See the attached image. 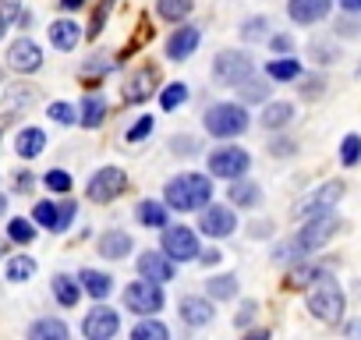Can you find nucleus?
<instances>
[{"mask_svg":"<svg viewBox=\"0 0 361 340\" xmlns=\"http://www.w3.org/2000/svg\"><path fill=\"white\" fill-rule=\"evenodd\" d=\"M159 15L166 18V22H180L188 11H192V0H159Z\"/></svg>","mask_w":361,"mask_h":340,"instance_id":"obj_30","label":"nucleus"},{"mask_svg":"<svg viewBox=\"0 0 361 340\" xmlns=\"http://www.w3.org/2000/svg\"><path fill=\"white\" fill-rule=\"evenodd\" d=\"M290 117H294V107H290V103H269L266 114H262V124H266V128H280V124H287Z\"/></svg>","mask_w":361,"mask_h":340,"instance_id":"obj_26","label":"nucleus"},{"mask_svg":"<svg viewBox=\"0 0 361 340\" xmlns=\"http://www.w3.org/2000/svg\"><path fill=\"white\" fill-rule=\"evenodd\" d=\"M8 64H11L15 71H39L43 54H39V47H36L32 40H18V43L8 50Z\"/></svg>","mask_w":361,"mask_h":340,"instance_id":"obj_13","label":"nucleus"},{"mask_svg":"<svg viewBox=\"0 0 361 340\" xmlns=\"http://www.w3.org/2000/svg\"><path fill=\"white\" fill-rule=\"evenodd\" d=\"M61 4H64L68 11H75V8H82V4H85V0H61Z\"/></svg>","mask_w":361,"mask_h":340,"instance_id":"obj_49","label":"nucleus"},{"mask_svg":"<svg viewBox=\"0 0 361 340\" xmlns=\"http://www.w3.org/2000/svg\"><path fill=\"white\" fill-rule=\"evenodd\" d=\"M209 294L227 301V298L238 294V280H234V277H213V280H209Z\"/></svg>","mask_w":361,"mask_h":340,"instance_id":"obj_35","label":"nucleus"},{"mask_svg":"<svg viewBox=\"0 0 361 340\" xmlns=\"http://www.w3.org/2000/svg\"><path fill=\"white\" fill-rule=\"evenodd\" d=\"M209 199H213V185L202 174H185V178H173L166 185V202L180 213L202 210V206H209Z\"/></svg>","mask_w":361,"mask_h":340,"instance_id":"obj_1","label":"nucleus"},{"mask_svg":"<svg viewBox=\"0 0 361 340\" xmlns=\"http://www.w3.org/2000/svg\"><path fill=\"white\" fill-rule=\"evenodd\" d=\"M252 71H255L252 57H245V54H238V50L220 54V57H216V64H213V75H216L220 82H227V85H238V82H241V78H248Z\"/></svg>","mask_w":361,"mask_h":340,"instance_id":"obj_8","label":"nucleus"},{"mask_svg":"<svg viewBox=\"0 0 361 340\" xmlns=\"http://www.w3.org/2000/svg\"><path fill=\"white\" fill-rule=\"evenodd\" d=\"M4 206H8V199H4V195H0V213H4Z\"/></svg>","mask_w":361,"mask_h":340,"instance_id":"obj_50","label":"nucleus"},{"mask_svg":"<svg viewBox=\"0 0 361 340\" xmlns=\"http://www.w3.org/2000/svg\"><path fill=\"white\" fill-rule=\"evenodd\" d=\"M252 166V159H248V152L245 149H234V145H227V149H216L213 156H209V170L216 178H224V181H238V178H245V170Z\"/></svg>","mask_w":361,"mask_h":340,"instance_id":"obj_5","label":"nucleus"},{"mask_svg":"<svg viewBox=\"0 0 361 340\" xmlns=\"http://www.w3.org/2000/svg\"><path fill=\"white\" fill-rule=\"evenodd\" d=\"M78 36H82V29H78L75 22H54V25H50V43H54L57 50H75Z\"/></svg>","mask_w":361,"mask_h":340,"instance_id":"obj_19","label":"nucleus"},{"mask_svg":"<svg viewBox=\"0 0 361 340\" xmlns=\"http://www.w3.org/2000/svg\"><path fill=\"white\" fill-rule=\"evenodd\" d=\"M163 252L173 259V262H188V259H199V238L192 227H166L163 231Z\"/></svg>","mask_w":361,"mask_h":340,"instance_id":"obj_4","label":"nucleus"},{"mask_svg":"<svg viewBox=\"0 0 361 340\" xmlns=\"http://www.w3.org/2000/svg\"><path fill=\"white\" fill-rule=\"evenodd\" d=\"M329 4H333V0H290L287 11H290V18H294V22L312 25V22H319V18H326V15H329Z\"/></svg>","mask_w":361,"mask_h":340,"instance_id":"obj_16","label":"nucleus"},{"mask_svg":"<svg viewBox=\"0 0 361 340\" xmlns=\"http://www.w3.org/2000/svg\"><path fill=\"white\" fill-rule=\"evenodd\" d=\"M8 234H11V238H15L18 245H29V241L36 238V227H29V220H11Z\"/></svg>","mask_w":361,"mask_h":340,"instance_id":"obj_38","label":"nucleus"},{"mask_svg":"<svg viewBox=\"0 0 361 340\" xmlns=\"http://www.w3.org/2000/svg\"><path fill=\"white\" fill-rule=\"evenodd\" d=\"M124 185H128V178H124V170H121V166H103L99 174L89 181V199H96V202H110L114 195L124 192Z\"/></svg>","mask_w":361,"mask_h":340,"instance_id":"obj_9","label":"nucleus"},{"mask_svg":"<svg viewBox=\"0 0 361 340\" xmlns=\"http://www.w3.org/2000/svg\"><path fill=\"white\" fill-rule=\"evenodd\" d=\"M180 315H185L188 326H206L213 322V305L206 298H185L180 301Z\"/></svg>","mask_w":361,"mask_h":340,"instance_id":"obj_18","label":"nucleus"},{"mask_svg":"<svg viewBox=\"0 0 361 340\" xmlns=\"http://www.w3.org/2000/svg\"><path fill=\"white\" fill-rule=\"evenodd\" d=\"M202 234H209V238H227L234 227H238V220H234V213L227 210V206H209L206 213H202Z\"/></svg>","mask_w":361,"mask_h":340,"instance_id":"obj_12","label":"nucleus"},{"mask_svg":"<svg viewBox=\"0 0 361 340\" xmlns=\"http://www.w3.org/2000/svg\"><path fill=\"white\" fill-rule=\"evenodd\" d=\"M36 220L54 231V224H57V206H54V202H39V206H36Z\"/></svg>","mask_w":361,"mask_h":340,"instance_id":"obj_41","label":"nucleus"},{"mask_svg":"<svg viewBox=\"0 0 361 340\" xmlns=\"http://www.w3.org/2000/svg\"><path fill=\"white\" fill-rule=\"evenodd\" d=\"M131 252V238L124 234V231H110L103 241H99V255L103 259H121V255H128Z\"/></svg>","mask_w":361,"mask_h":340,"instance_id":"obj_21","label":"nucleus"},{"mask_svg":"<svg viewBox=\"0 0 361 340\" xmlns=\"http://www.w3.org/2000/svg\"><path fill=\"white\" fill-rule=\"evenodd\" d=\"M117 326H121V319L114 315V308H92L89 315H85V322H82V333L89 336V340H110L114 333H117Z\"/></svg>","mask_w":361,"mask_h":340,"instance_id":"obj_11","label":"nucleus"},{"mask_svg":"<svg viewBox=\"0 0 361 340\" xmlns=\"http://www.w3.org/2000/svg\"><path fill=\"white\" fill-rule=\"evenodd\" d=\"M149 131H152V117H142V121L128 131V142H138V138H145Z\"/></svg>","mask_w":361,"mask_h":340,"instance_id":"obj_43","label":"nucleus"},{"mask_svg":"<svg viewBox=\"0 0 361 340\" xmlns=\"http://www.w3.org/2000/svg\"><path fill=\"white\" fill-rule=\"evenodd\" d=\"M336 227H340V220H336V217H329V213L308 217V224H305V227H301V234H298V245H301L305 252L322 248V245L336 234Z\"/></svg>","mask_w":361,"mask_h":340,"instance_id":"obj_7","label":"nucleus"},{"mask_svg":"<svg viewBox=\"0 0 361 340\" xmlns=\"http://www.w3.org/2000/svg\"><path fill=\"white\" fill-rule=\"evenodd\" d=\"M262 29H266V18L248 22V25H245V40H259V36H262Z\"/></svg>","mask_w":361,"mask_h":340,"instance_id":"obj_44","label":"nucleus"},{"mask_svg":"<svg viewBox=\"0 0 361 340\" xmlns=\"http://www.w3.org/2000/svg\"><path fill=\"white\" fill-rule=\"evenodd\" d=\"M103 117H106V103H103L99 96H89V99L82 103V117H78V121H82L85 128H99Z\"/></svg>","mask_w":361,"mask_h":340,"instance_id":"obj_25","label":"nucleus"},{"mask_svg":"<svg viewBox=\"0 0 361 340\" xmlns=\"http://www.w3.org/2000/svg\"><path fill=\"white\" fill-rule=\"evenodd\" d=\"M188 99V89L180 85V82H173V85H166L163 89V96H159V103H163V110H173V107H180Z\"/></svg>","mask_w":361,"mask_h":340,"instance_id":"obj_34","label":"nucleus"},{"mask_svg":"<svg viewBox=\"0 0 361 340\" xmlns=\"http://www.w3.org/2000/svg\"><path fill=\"white\" fill-rule=\"evenodd\" d=\"M32 273H36V262H32L29 255H15V259L8 262V280H15V284H18V280H29Z\"/></svg>","mask_w":361,"mask_h":340,"instance_id":"obj_32","label":"nucleus"},{"mask_svg":"<svg viewBox=\"0 0 361 340\" xmlns=\"http://www.w3.org/2000/svg\"><path fill=\"white\" fill-rule=\"evenodd\" d=\"M343 11H361V0H340Z\"/></svg>","mask_w":361,"mask_h":340,"instance_id":"obj_48","label":"nucleus"},{"mask_svg":"<svg viewBox=\"0 0 361 340\" xmlns=\"http://www.w3.org/2000/svg\"><path fill=\"white\" fill-rule=\"evenodd\" d=\"M266 71H269V78H276V82H290V78H298V75H301L298 61H290V57H283V61H273Z\"/></svg>","mask_w":361,"mask_h":340,"instance_id":"obj_31","label":"nucleus"},{"mask_svg":"<svg viewBox=\"0 0 361 340\" xmlns=\"http://www.w3.org/2000/svg\"><path fill=\"white\" fill-rule=\"evenodd\" d=\"M131 336H135V340H166V326H163V322H152V319H142Z\"/></svg>","mask_w":361,"mask_h":340,"instance_id":"obj_33","label":"nucleus"},{"mask_svg":"<svg viewBox=\"0 0 361 340\" xmlns=\"http://www.w3.org/2000/svg\"><path fill=\"white\" fill-rule=\"evenodd\" d=\"M124 305L138 315H152L163 308V291L156 287V280H138V284H128L124 291Z\"/></svg>","mask_w":361,"mask_h":340,"instance_id":"obj_6","label":"nucleus"},{"mask_svg":"<svg viewBox=\"0 0 361 340\" xmlns=\"http://www.w3.org/2000/svg\"><path fill=\"white\" fill-rule=\"evenodd\" d=\"M54 294H57V301L61 305H75L78 301V284L71 280V277H54Z\"/></svg>","mask_w":361,"mask_h":340,"instance_id":"obj_29","label":"nucleus"},{"mask_svg":"<svg viewBox=\"0 0 361 340\" xmlns=\"http://www.w3.org/2000/svg\"><path fill=\"white\" fill-rule=\"evenodd\" d=\"M199 40H202V32H199L195 25L177 29V32L170 36V43H166V57H170V61H185V57L199 47Z\"/></svg>","mask_w":361,"mask_h":340,"instance_id":"obj_15","label":"nucleus"},{"mask_svg":"<svg viewBox=\"0 0 361 340\" xmlns=\"http://www.w3.org/2000/svg\"><path fill=\"white\" fill-rule=\"evenodd\" d=\"M340 159H343V166H354V163L361 159V138H357V135H347V138H343Z\"/></svg>","mask_w":361,"mask_h":340,"instance_id":"obj_37","label":"nucleus"},{"mask_svg":"<svg viewBox=\"0 0 361 340\" xmlns=\"http://www.w3.org/2000/svg\"><path fill=\"white\" fill-rule=\"evenodd\" d=\"M18 11H22V0H0V36L11 29V22L18 18Z\"/></svg>","mask_w":361,"mask_h":340,"instance_id":"obj_36","label":"nucleus"},{"mask_svg":"<svg viewBox=\"0 0 361 340\" xmlns=\"http://www.w3.org/2000/svg\"><path fill=\"white\" fill-rule=\"evenodd\" d=\"M259 195H262V192H259V185L241 181V178H238V181H234V188H231V199H234L238 206H255V202H259Z\"/></svg>","mask_w":361,"mask_h":340,"instance_id":"obj_27","label":"nucleus"},{"mask_svg":"<svg viewBox=\"0 0 361 340\" xmlns=\"http://www.w3.org/2000/svg\"><path fill=\"white\" fill-rule=\"evenodd\" d=\"M78 284H82V287H85L92 298H106V294L114 291V280H110L106 273H99V269H82Z\"/></svg>","mask_w":361,"mask_h":340,"instance_id":"obj_22","label":"nucleus"},{"mask_svg":"<svg viewBox=\"0 0 361 340\" xmlns=\"http://www.w3.org/2000/svg\"><path fill=\"white\" fill-rule=\"evenodd\" d=\"M47 188L68 192V188H71V174H68V170H50V174H47Z\"/></svg>","mask_w":361,"mask_h":340,"instance_id":"obj_39","label":"nucleus"},{"mask_svg":"<svg viewBox=\"0 0 361 340\" xmlns=\"http://www.w3.org/2000/svg\"><path fill=\"white\" fill-rule=\"evenodd\" d=\"M173 269H177V266H173V259H170L166 252H163V255H159V252H145V255L138 259V273H142L145 280H156V284L170 280Z\"/></svg>","mask_w":361,"mask_h":340,"instance_id":"obj_14","label":"nucleus"},{"mask_svg":"<svg viewBox=\"0 0 361 340\" xmlns=\"http://www.w3.org/2000/svg\"><path fill=\"white\" fill-rule=\"evenodd\" d=\"M71 217H75V206H71V202H64V206L57 210V224H54V231H57V234H61V231H68Z\"/></svg>","mask_w":361,"mask_h":340,"instance_id":"obj_42","label":"nucleus"},{"mask_svg":"<svg viewBox=\"0 0 361 340\" xmlns=\"http://www.w3.org/2000/svg\"><path fill=\"white\" fill-rule=\"evenodd\" d=\"M238 89H241V96H245L248 103H262V99L269 96V85H266L255 71H252L248 78H241V82H238Z\"/></svg>","mask_w":361,"mask_h":340,"instance_id":"obj_24","label":"nucleus"},{"mask_svg":"<svg viewBox=\"0 0 361 340\" xmlns=\"http://www.w3.org/2000/svg\"><path fill=\"white\" fill-rule=\"evenodd\" d=\"M273 50L276 54H290V36H273Z\"/></svg>","mask_w":361,"mask_h":340,"instance_id":"obj_46","label":"nucleus"},{"mask_svg":"<svg viewBox=\"0 0 361 340\" xmlns=\"http://www.w3.org/2000/svg\"><path fill=\"white\" fill-rule=\"evenodd\" d=\"M29 333H32V340H64L68 336V326L61 319H39Z\"/></svg>","mask_w":361,"mask_h":340,"instance_id":"obj_23","label":"nucleus"},{"mask_svg":"<svg viewBox=\"0 0 361 340\" xmlns=\"http://www.w3.org/2000/svg\"><path fill=\"white\" fill-rule=\"evenodd\" d=\"M18 156H25V159H36L43 149H47V135L39 131V128H25L22 135H18Z\"/></svg>","mask_w":361,"mask_h":340,"instance_id":"obj_20","label":"nucleus"},{"mask_svg":"<svg viewBox=\"0 0 361 340\" xmlns=\"http://www.w3.org/2000/svg\"><path fill=\"white\" fill-rule=\"evenodd\" d=\"M152 82H156V71L145 68V71H135L124 85V99L128 103H138V99H149L152 96Z\"/></svg>","mask_w":361,"mask_h":340,"instance_id":"obj_17","label":"nucleus"},{"mask_svg":"<svg viewBox=\"0 0 361 340\" xmlns=\"http://www.w3.org/2000/svg\"><path fill=\"white\" fill-rule=\"evenodd\" d=\"M308 308L315 319L322 322H336L343 315V291L329 280V277H319V287L308 294Z\"/></svg>","mask_w":361,"mask_h":340,"instance_id":"obj_3","label":"nucleus"},{"mask_svg":"<svg viewBox=\"0 0 361 340\" xmlns=\"http://www.w3.org/2000/svg\"><path fill=\"white\" fill-rule=\"evenodd\" d=\"M138 220H142L145 227H166V210H163L159 202H142V206H138Z\"/></svg>","mask_w":361,"mask_h":340,"instance_id":"obj_28","label":"nucleus"},{"mask_svg":"<svg viewBox=\"0 0 361 340\" xmlns=\"http://www.w3.org/2000/svg\"><path fill=\"white\" fill-rule=\"evenodd\" d=\"M199 255H202V262H206V266L220 262V252H216V248H209V252H199Z\"/></svg>","mask_w":361,"mask_h":340,"instance_id":"obj_47","label":"nucleus"},{"mask_svg":"<svg viewBox=\"0 0 361 340\" xmlns=\"http://www.w3.org/2000/svg\"><path fill=\"white\" fill-rule=\"evenodd\" d=\"M340 195H343V185H340V181H329V185L315 188V192H312V195H308V199L298 206V217H305V220H308V217L329 213V206H333Z\"/></svg>","mask_w":361,"mask_h":340,"instance_id":"obj_10","label":"nucleus"},{"mask_svg":"<svg viewBox=\"0 0 361 340\" xmlns=\"http://www.w3.org/2000/svg\"><path fill=\"white\" fill-rule=\"evenodd\" d=\"M255 312H259V308H255V301H245V305H241V315H238V322H241V326H248Z\"/></svg>","mask_w":361,"mask_h":340,"instance_id":"obj_45","label":"nucleus"},{"mask_svg":"<svg viewBox=\"0 0 361 340\" xmlns=\"http://www.w3.org/2000/svg\"><path fill=\"white\" fill-rule=\"evenodd\" d=\"M206 128L216 138H234V135H241L248 128V114H245L241 103H216L206 114Z\"/></svg>","mask_w":361,"mask_h":340,"instance_id":"obj_2","label":"nucleus"},{"mask_svg":"<svg viewBox=\"0 0 361 340\" xmlns=\"http://www.w3.org/2000/svg\"><path fill=\"white\" fill-rule=\"evenodd\" d=\"M50 117L57 121V124H75L78 117H75V107H68V103H50Z\"/></svg>","mask_w":361,"mask_h":340,"instance_id":"obj_40","label":"nucleus"}]
</instances>
